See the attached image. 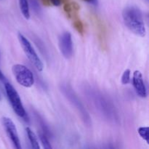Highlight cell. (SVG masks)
Wrapping results in <instances>:
<instances>
[{
  "label": "cell",
  "mask_w": 149,
  "mask_h": 149,
  "mask_svg": "<svg viewBox=\"0 0 149 149\" xmlns=\"http://www.w3.org/2000/svg\"><path fill=\"white\" fill-rule=\"evenodd\" d=\"M84 93L102 117L111 123L117 124L119 122L116 108L108 96L92 86H84Z\"/></svg>",
  "instance_id": "obj_1"
},
{
  "label": "cell",
  "mask_w": 149,
  "mask_h": 149,
  "mask_svg": "<svg viewBox=\"0 0 149 149\" xmlns=\"http://www.w3.org/2000/svg\"><path fill=\"white\" fill-rule=\"evenodd\" d=\"M122 17L125 26L137 36L143 37L146 34L145 23L141 10L135 6H129L124 9Z\"/></svg>",
  "instance_id": "obj_2"
},
{
  "label": "cell",
  "mask_w": 149,
  "mask_h": 149,
  "mask_svg": "<svg viewBox=\"0 0 149 149\" xmlns=\"http://www.w3.org/2000/svg\"><path fill=\"white\" fill-rule=\"evenodd\" d=\"M60 89L65 98L68 99V101L71 103L73 106H74L76 110L79 113L80 117L84 125H87V127L91 126L92 120L90 113H89L88 111L86 109L85 106H84L77 93L73 90L72 87L68 84H62L60 87Z\"/></svg>",
  "instance_id": "obj_3"
},
{
  "label": "cell",
  "mask_w": 149,
  "mask_h": 149,
  "mask_svg": "<svg viewBox=\"0 0 149 149\" xmlns=\"http://www.w3.org/2000/svg\"><path fill=\"white\" fill-rule=\"evenodd\" d=\"M6 94L15 113L24 122H29V118L22 103L21 99L17 90L8 81L4 83Z\"/></svg>",
  "instance_id": "obj_4"
},
{
  "label": "cell",
  "mask_w": 149,
  "mask_h": 149,
  "mask_svg": "<svg viewBox=\"0 0 149 149\" xmlns=\"http://www.w3.org/2000/svg\"><path fill=\"white\" fill-rule=\"evenodd\" d=\"M16 81L23 87L29 88L34 84V77L29 68L22 64H15L12 68Z\"/></svg>",
  "instance_id": "obj_5"
},
{
  "label": "cell",
  "mask_w": 149,
  "mask_h": 149,
  "mask_svg": "<svg viewBox=\"0 0 149 149\" xmlns=\"http://www.w3.org/2000/svg\"><path fill=\"white\" fill-rule=\"evenodd\" d=\"M17 38L20 42V45L23 49V52H25L27 58H29V61L31 62L35 66V68L39 71H42L44 68V65L42 61H41L40 58L37 55L36 51L34 50L33 47H32L31 44L29 42V39H26L21 33H19L17 35Z\"/></svg>",
  "instance_id": "obj_6"
},
{
  "label": "cell",
  "mask_w": 149,
  "mask_h": 149,
  "mask_svg": "<svg viewBox=\"0 0 149 149\" xmlns=\"http://www.w3.org/2000/svg\"><path fill=\"white\" fill-rule=\"evenodd\" d=\"M1 123H2L6 133L11 141L13 146L17 149L21 148V144H20L18 134H17V128L13 120L10 118L4 116V117L1 118Z\"/></svg>",
  "instance_id": "obj_7"
},
{
  "label": "cell",
  "mask_w": 149,
  "mask_h": 149,
  "mask_svg": "<svg viewBox=\"0 0 149 149\" xmlns=\"http://www.w3.org/2000/svg\"><path fill=\"white\" fill-rule=\"evenodd\" d=\"M59 49L63 56L66 59H69L72 57L74 52L73 41L70 32L65 31L61 33L58 39Z\"/></svg>",
  "instance_id": "obj_8"
},
{
  "label": "cell",
  "mask_w": 149,
  "mask_h": 149,
  "mask_svg": "<svg viewBox=\"0 0 149 149\" xmlns=\"http://www.w3.org/2000/svg\"><path fill=\"white\" fill-rule=\"evenodd\" d=\"M132 84L137 95L141 97L145 98L147 97V90L144 83L143 75L140 71H135L132 77Z\"/></svg>",
  "instance_id": "obj_9"
},
{
  "label": "cell",
  "mask_w": 149,
  "mask_h": 149,
  "mask_svg": "<svg viewBox=\"0 0 149 149\" xmlns=\"http://www.w3.org/2000/svg\"><path fill=\"white\" fill-rule=\"evenodd\" d=\"M32 112H33V116H34L35 119H36V122H37L38 125L40 126V128L41 130H42V132H43L44 134H45V135H46L49 138H52V132H51L49 126H48V125L47 124V122H45L44 118L42 117V115H41L37 111L35 110V109H32Z\"/></svg>",
  "instance_id": "obj_10"
},
{
  "label": "cell",
  "mask_w": 149,
  "mask_h": 149,
  "mask_svg": "<svg viewBox=\"0 0 149 149\" xmlns=\"http://www.w3.org/2000/svg\"><path fill=\"white\" fill-rule=\"evenodd\" d=\"M19 7L23 17L29 20L30 18V10H29V2L28 0H18Z\"/></svg>",
  "instance_id": "obj_11"
},
{
  "label": "cell",
  "mask_w": 149,
  "mask_h": 149,
  "mask_svg": "<svg viewBox=\"0 0 149 149\" xmlns=\"http://www.w3.org/2000/svg\"><path fill=\"white\" fill-rule=\"evenodd\" d=\"M26 134H27L28 138H29V141L30 142L31 146L33 148L36 149H39L40 146L39 145V141H38L37 138H36V135H35L34 132L31 130L29 127L26 128Z\"/></svg>",
  "instance_id": "obj_12"
},
{
  "label": "cell",
  "mask_w": 149,
  "mask_h": 149,
  "mask_svg": "<svg viewBox=\"0 0 149 149\" xmlns=\"http://www.w3.org/2000/svg\"><path fill=\"white\" fill-rule=\"evenodd\" d=\"M39 140L41 141V143H42V146L44 148L46 149H49L52 148V146H51L50 143L49 141V138L45 134H44L43 132H40L39 133Z\"/></svg>",
  "instance_id": "obj_13"
},
{
  "label": "cell",
  "mask_w": 149,
  "mask_h": 149,
  "mask_svg": "<svg viewBox=\"0 0 149 149\" xmlns=\"http://www.w3.org/2000/svg\"><path fill=\"white\" fill-rule=\"evenodd\" d=\"M138 132L140 136L146 141V143L149 144V138H148V127H140L138 130Z\"/></svg>",
  "instance_id": "obj_14"
},
{
  "label": "cell",
  "mask_w": 149,
  "mask_h": 149,
  "mask_svg": "<svg viewBox=\"0 0 149 149\" xmlns=\"http://www.w3.org/2000/svg\"><path fill=\"white\" fill-rule=\"evenodd\" d=\"M130 70L127 69L124 71L122 76V84H127L130 81Z\"/></svg>",
  "instance_id": "obj_15"
},
{
  "label": "cell",
  "mask_w": 149,
  "mask_h": 149,
  "mask_svg": "<svg viewBox=\"0 0 149 149\" xmlns=\"http://www.w3.org/2000/svg\"><path fill=\"white\" fill-rule=\"evenodd\" d=\"M74 26H75L76 29H77L79 33H83V31H84V27H83V24L81 23V21H79V20L76 21L75 23H74Z\"/></svg>",
  "instance_id": "obj_16"
},
{
  "label": "cell",
  "mask_w": 149,
  "mask_h": 149,
  "mask_svg": "<svg viewBox=\"0 0 149 149\" xmlns=\"http://www.w3.org/2000/svg\"><path fill=\"white\" fill-rule=\"evenodd\" d=\"M0 80H1V81H2L3 83H4V82H6V81H7V78H6L5 76L4 75V74H3L2 71H1V69H0Z\"/></svg>",
  "instance_id": "obj_17"
},
{
  "label": "cell",
  "mask_w": 149,
  "mask_h": 149,
  "mask_svg": "<svg viewBox=\"0 0 149 149\" xmlns=\"http://www.w3.org/2000/svg\"><path fill=\"white\" fill-rule=\"evenodd\" d=\"M49 1H50L54 6H60L61 4V0H49Z\"/></svg>",
  "instance_id": "obj_18"
},
{
  "label": "cell",
  "mask_w": 149,
  "mask_h": 149,
  "mask_svg": "<svg viewBox=\"0 0 149 149\" xmlns=\"http://www.w3.org/2000/svg\"><path fill=\"white\" fill-rule=\"evenodd\" d=\"M84 1L90 3V4H94V5H96L97 4V0H84Z\"/></svg>",
  "instance_id": "obj_19"
},
{
  "label": "cell",
  "mask_w": 149,
  "mask_h": 149,
  "mask_svg": "<svg viewBox=\"0 0 149 149\" xmlns=\"http://www.w3.org/2000/svg\"><path fill=\"white\" fill-rule=\"evenodd\" d=\"M1 100V93H0V100Z\"/></svg>",
  "instance_id": "obj_20"
},
{
  "label": "cell",
  "mask_w": 149,
  "mask_h": 149,
  "mask_svg": "<svg viewBox=\"0 0 149 149\" xmlns=\"http://www.w3.org/2000/svg\"><path fill=\"white\" fill-rule=\"evenodd\" d=\"M145 1L146 3H148V0H145Z\"/></svg>",
  "instance_id": "obj_21"
}]
</instances>
